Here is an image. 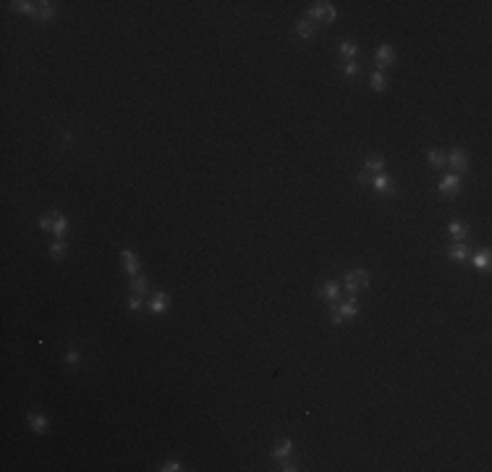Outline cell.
Returning a JSON list of instances; mask_svg holds the SVG:
<instances>
[{
	"mask_svg": "<svg viewBox=\"0 0 492 472\" xmlns=\"http://www.w3.org/2000/svg\"><path fill=\"white\" fill-rule=\"evenodd\" d=\"M309 18H317V21H325V24H332L338 18V13H335V5L332 3H314L312 8H306V21Z\"/></svg>",
	"mask_w": 492,
	"mask_h": 472,
	"instance_id": "obj_1",
	"label": "cell"
},
{
	"mask_svg": "<svg viewBox=\"0 0 492 472\" xmlns=\"http://www.w3.org/2000/svg\"><path fill=\"white\" fill-rule=\"evenodd\" d=\"M66 242H63V239H58V242H53V247H50V257H53V260H63V257H66Z\"/></svg>",
	"mask_w": 492,
	"mask_h": 472,
	"instance_id": "obj_20",
	"label": "cell"
},
{
	"mask_svg": "<svg viewBox=\"0 0 492 472\" xmlns=\"http://www.w3.org/2000/svg\"><path fill=\"white\" fill-rule=\"evenodd\" d=\"M317 297H320V299H325V302H330V304H335V302H338V297H340L338 283H332V281L322 283V286H320V291H317Z\"/></svg>",
	"mask_w": 492,
	"mask_h": 472,
	"instance_id": "obj_7",
	"label": "cell"
},
{
	"mask_svg": "<svg viewBox=\"0 0 492 472\" xmlns=\"http://www.w3.org/2000/svg\"><path fill=\"white\" fill-rule=\"evenodd\" d=\"M120 257H123V263H126L128 275H139V257H136L134 249H120Z\"/></svg>",
	"mask_w": 492,
	"mask_h": 472,
	"instance_id": "obj_9",
	"label": "cell"
},
{
	"mask_svg": "<svg viewBox=\"0 0 492 472\" xmlns=\"http://www.w3.org/2000/svg\"><path fill=\"white\" fill-rule=\"evenodd\" d=\"M79 362H81V354H79L76 349H68V351H66V365H68L71 370H76Z\"/></svg>",
	"mask_w": 492,
	"mask_h": 472,
	"instance_id": "obj_25",
	"label": "cell"
},
{
	"mask_svg": "<svg viewBox=\"0 0 492 472\" xmlns=\"http://www.w3.org/2000/svg\"><path fill=\"white\" fill-rule=\"evenodd\" d=\"M351 275H354V278L359 281V286H367V283H369V270H364V268H359V270H354Z\"/></svg>",
	"mask_w": 492,
	"mask_h": 472,
	"instance_id": "obj_31",
	"label": "cell"
},
{
	"mask_svg": "<svg viewBox=\"0 0 492 472\" xmlns=\"http://www.w3.org/2000/svg\"><path fill=\"white\" fill-rule=\"evenodd\" d=\"M131 291L139 294V297H147V294H150V283H147V278L134 275V278H131Z\"/></svg>",
	"mask_w": 492,
	"mask_h": 472,
	"instance_id": "obj_17",
	"label": "cell"
},
{
	"mask_svg": "<svg viewBox=\"0 0 492 472\" xmlns=\"http://www.w3.org/2000/svg\"><path fill=\"white\" fill-rule=\"evenodd\" d=\"M55 218H58L55 212H48V215H42V218H40V228H42V231H53Z\"/></svg>",
	"mask_w": 492,
	"mask_h": 472,
	"instance_id": "obj_27",
	"label": "cell"
},
{
	"mask_svg": "<svg viewBox=\"0 0 492 472\" xmlns=\"http://www.w3.org/2000/svg\"><path fill=\"white\" fill-rule=\"evenodd\" d=\"M343 73H346V76H359L361 66H359L356 61H346V63H343Z\"/></svg>",
	"mask_w": 492,
	"mask_h": 472,
	"instance_id": "obj_26",
	"label": "cell"
},
{
	"mask_svg": "<svg viewBox=\"0 0 492 472\" xmlns=\"http://www.w3.org/2000/svg\"><path fill=\"white\" fill-rule=\"evenodd\" d=\"M372 181H375V189H377V192H383V194H395V189H398V187H395V184H393L390 179H387L385 173H375V179H372Z\"/></svg>",
	"mask_w": 492,
	"mask_h": 472,
	"instance_id": "obj_10",
	"label": "cell"
},
{
	"mask_svg": "<svg viewBox=\"0 0 492 472\" xmlns=\"http://www.w3.org/2000/svg\"><path fill=\"white\" fill-rule=\"evenodd\" d=\"M160 470L163 472H178V470H183V465H181L178 459H168V462H163V465H160Z\"/></svg>",
	"mask_w": 492,
	"mask_h": 472,
	"instance_id": "obj_28",
	"label": "cell"
},
{
	"mask_svg": "<svg viewBox=\"0 0 492 472\" xmlns=\"http://www.w3.org/2000/svg\"><path fill=\"white\" fill-rule=\"evenodd\" d=\"M296 32H299L301 40H312V37H314V29H312V24L306 21V18H301V21L296 24Z\"/></svg>",
	"mask_w": 492,
	"mask_h": 472,
	"instance_id": "obj_21",
	"label": "cell"
},
{
	"mask_svg": "<svg viewBox=\"0 0 492 472\" xmlns=\"http://www.w3.org/2000/svg\"><path fill=\"white\" fill-rule=\"evenodd\" d=\"M291 451H293L291 438H280V441L275 443V449L270 451V454H273V459H288V457H291Z\"/></svg>",
	"mask_w": 492,
	"mask_h": 472,
	"instance_id": "obj_8",
	"label": "cell"
},
{
	"mask_svg": "<svg viewBox=\"0 0 492 472\" xmlns=\"http://www.w3.org/2000/svg\"><path fill=\"white\" fill-rule=\"evenodd\" d=\"M37 5H40L37 8V18H40V21H53L55 18V3L45 0V3H37Z\"/></svg>",
	"mask_w": 492,
	"mask_h": 472,
	"instance_id": "obj_13",
	"label": "cell"
},
{
	"mask_svg": "<svg viewBox=\"0 0 492 472\" xmlns=\"http://www.w3.org/2000/svg\"><path fill=\"white\" fill-rule=\"evenodd\" d=\"M427 157H430L432 168H445V157H442L440 150H430V152H427Z\"/></svg>",
	"mask_w": 492,
	"mask_h": 472,
	"instance_id": "obj_23",
	"label": "cell"
},
{
	"mask_svg": "<svg viewBox=\"0 0 492 472\" xmlns=\"http://www.w3.org/2000/svg\"><path fill=\"white\" fill-rule=\"evenodd\" d=\"M471 263H474V268H479V270H487L490 268V249H479V252L471 255Z\"/></svg>",
	"mask_w": 492,
	"mask_h": 472,
	"instance_id": "obj_15",
	"label": "cell"
},
{
	"mask_svg": "<svg viewBox=\"0 0 492 472\" xmlns=\"http://www.w3.org/2000/svg\"><path fill=\"white\" fill-rule=\"evenodd\" d=\"M338 53H340L346 61H354V55L359 53V45H356L354 40H340V42H338Z\"/></svg>",
	"mask_w": 492,
	"mask_h": 472,
	"instance_id": "obj_11",
	"label": "cell"
},
{
	"mask_svg": "<svg viewBox=\"0 0 492 472\" xmlns=\"http://www.w3.org/2000/svg\"><path fill=\"white\" fill-rule=\"evenodd\" d=\"M375 61H377V71H383V68H387L390 63L395 61V50H393V45H380L377 48V55H375Z\"/></svg>",
	"mask_w": 492,
	"mask_h": 472,
	"instance_id": "obj_3",
	"label": "cell"
},
{
	"mask_svg": "<svg viewBox=\"0 0 492 472\" xmlns=\"http://www.w3.org/2000/svg\"><path fill=\"white\" fill-rule=\"evenodd\" d=\"M142 302H144V297H139V294H134V291L128 294V310H134V312L142 310Z\"/></svg>",
	"mask_w": 492,
	"mask_h": 472,
	"instance_id": "obj_30",
	"label": "cell"
},
{
	"mask_svg": "<svg viewBox=\"0 0 492 472\" xmlns=\"http://www.w3.org/2000/svg\"><path fill=\"white\" fill-rule=\"evenodd\" d=\"M37 3H29V0H16L13 3V11H18V13H29V16H34L37 18Z\"/></svg>",
	"mask_w": 492,
	"mask_h": 472,
	"instance_id": "obj_18",
	"label": "cell"
},
{
	"mask_svg": "<svg viewBox=\"0 0 492 472\" xmlns=\"http://www.w3.org/2000/svg\"><path fill=\"white\" fill-rule=\"evenodd\" d=\"M448 234L453 236V239H466V234H469V228L463 226V223H458V220H453V223L448 226Z\"/></svg>",
	"mask_w": 492,
	"mask_h": 472,
	"instance_id": "obj_22",
	"label": "cell"
},
{
	"mask_svg": "<svg viewBox=\"0 0 492 472\" xmlns=\"http://www.w3.org/2000/svg\"><path fill=\"white\" fill-rule=\"evenodd\" d=\"M364 171L367 173H385V160L380 155H369L364 160Z\"/></svg>",
	"mask_w": 492,
	"mask_h": 472,
	"instance_id": "obj_12",
	"label": "cell"
},
{
	"mask_svg": "<svg viewBox=\"0 0 492 472\" xmlns=\"http://www.w3.org/2000/svg\"><path fill=\"white\" fill-rule=\"evenodd\" d=\"M448 163H450L453 173H463V171L469 168V155H466V150H461V147H456V150L450 152Z\"/></svg>",
	"mask_w": 492,
	"mask_h": 472,
	"instance_id": "obj_4",
	"label": "cell"
},
{
	"mask_svg": "<svg viewBox=\"0 0 492 472\" xmlns=\"http://www.w3.org/2000/svg\"><path fill=\"white\" fill-rule=\"evenodd\" d=\"M458 189H461V176H458V173H448V176H445V179L440 181V187H437V192L445 194V197H453V194H456Z\"/></svg>",
	"mask_w": 492,
	"mask_h": 472,
	"instance_id": "obj_5",
	"label": "cell"
},
{
	"mask_svg": "<svg viewBox=\"0 0 492 472\" xmlns=\"http://www.w3.org/2000/svg\"><path fill=\"white\" fill-rule=\"evenodd\" d=\"M448 257H450L453 263H463V260H469V249L463 247V244H453L448 249Z\"/></svg>",
	"mask_w": 492,
	"mask_h": 472,
	"instance_id": "obj_16",
	"label": "cell"
},
{
	"mask_svg": "<svg viewBox=\"0 0 492 472\" xmlns=\"http://www.w3.org/2000/svg\"><path fill=\"white\" fill-rule=\"evenodd\" d=\"M356 315H359V304H356V297H351V302H343L338 307H332L330 320L335 323V326H340L343 320H351V318H356Z\"/></svg>",
	"mask_w": 492,
	"mask_h": 472,
	"instance_id": "obj_2",
	"label": "cell"
},
{
	"mask_svg": "<svg viewBox=\"0 0 492 472\" xmlns=\"http://www.w3.org/2000/svg\"><path fill=\"white\" fill-rule=\"evenodd\" d=\"M29 428H32L34 433H48V417H45V414L32 412V414H29Z\"/></svg>",
	"mask_w": 492,
	"mask_h": 472,
	"instance_id": "obj_14",
	"label": "cell"
},
{
	"mask_svg": "<svg viewBox=\"0 0 492 472\" xmlns=\"http://www.w3.org/2000/svg\"><path fill=\"white\" fill-rule=\"evenodd\" d=\"M66 228H68V218L66 215H58V218H55V226H53V234L60 239L63 234H66Z\"/></svg>",
	"mask_w": 492,
	"mask_h": 472,
	"instance_id": "obj_24",
	"label": "cell"
},
{
	"mask_svg": "<svg viewBox=\"0 0 492 472\" xmlns=\"http://www.w3.org/2000/svg\"><path fill=\"white\" fill-rule=\"evenodd\" d=\"M280 470H283V472H296V470H299V465H296V462H291V459H280Z\"/></svg>",
	"mask_w": 492,
	"mask_h": 472,
	"instance_id": "obj_32",
	"label": "cell"
},
{
	"mask_svg": "<svg viewBox=\"0 0 492 472\" xmlns=\"http://www.w3.org/2000/svg\"><path fill=\"white\" fill-rule=\"evenodd\" d=\"M369 84H372V89H375V92H383V89H385V84H387L385 71H375V73H372V79H369Z\"/></svg>",
	"mask_w": 492,
	"mask_h": 472,
	"instance_id": "obj_19",
	"label": "cell"
},
{
	"mask_svg": "<svg viewBox=\"0 0 492 472\" xmlns=\"http://www.w3.org/2000/svg\"><path fill=\"white\" fill-rule=\"evenodd\" d=\"M356 179H359V184H372V176H369L367 171H361V173L356 176Z\"/></svg>",
	"mask_w": 492,
	"mask_h": 472,
	"instance_id": "obj_33",
	"label": "cell"
},
{
	"mask_svg": "<svg viewBox=\"0 0 492 472\" xmlns=\"http://www.w3.org/2000/svg\"><path fill=\"white\" fill-rule=\"evenodd\" d=\"M168 307H170V297L165 291H155L150 297V312L152 315H163Z\"/></svg>",
	"mask_w": 492,
	"mask_h": 472,
	"instance_id": "obj_6",
	"label": "cell"
},
{
	"mask_svg": "<svg viewBox=\"0 0 492 472\" xmlns=\"http://www.w3.org/2000/svg\"><path fill=\"white\" fill-rule=\"evenodd\" d=\"M359 289H361V286H359V281H356L351 273H346V291L351 294V297H354V294H356Z\"/></svg>",
	"mask_w": 492,
	"mask_h": 472,
	"instance_id": "obj_29",
	"label": "cell"
}]
</instances>
